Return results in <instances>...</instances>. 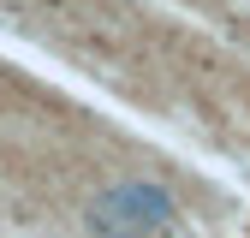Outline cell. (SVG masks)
I'll return each instance as SVG.
<instances>
[{"mask_svg":"<svg viewBox=\"0 0 250 238\" xmlns=\"http://www.w3.org/2000/svg\"><path fill=\"white\" fill-rule=\"evenodd\" d=\"M179 215H185V202L161 178H125V185H107L83 208V226L96 238H161L179 226Z\"/></svg>","mask_w":250,"mask_h":238,"instance_id":"cell-1","label":"cell"}]
</instances>
